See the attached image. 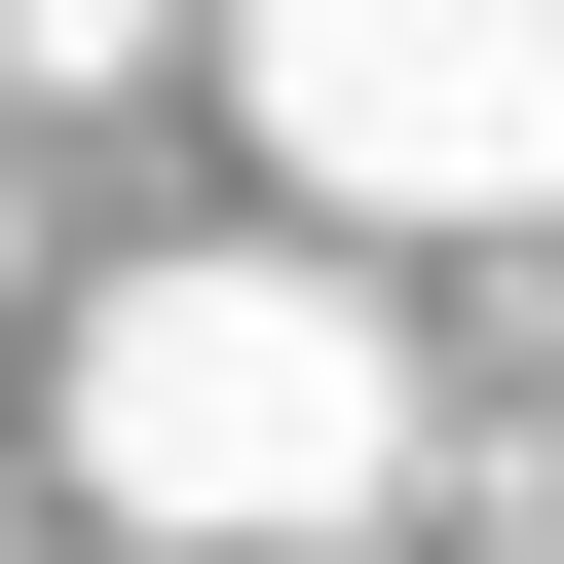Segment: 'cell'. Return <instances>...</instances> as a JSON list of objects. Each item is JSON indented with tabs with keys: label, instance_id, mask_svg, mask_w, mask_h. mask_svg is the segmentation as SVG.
Listing matches in <instances>:
<instances>
[{
	"label": "cell",
	"instance_id": "6da1fadb",
	"mask_svg": "<svg viewBox=\"0 0 564 564\" xmlns=\"http://www.w3.org/2000/svg\"><path fill=\"white\" fill-rule=\"evenodd\" d=\"M76 489L113 527H188V564H339L377 489H414V339L339 302V263H113L76 302Z\"/></svg>",
	"mask_w": 564,
	"mask_h": 564
},
{
	"label": "cell",
	"instance_id": "7a4b0ae2",
	"mask_svg": "<svg viewBox=\"0 0 564 564\" xmlns=\"http://www.w3.org/2000/svg\"><path fill=\"white\" fill-rule=\"evenodd\" d=\"M226 113L302 226H564V0H263Z\"/></svg>",
	"mask_w": 564,
	"mask_h": 564
},
{
	"label": "cell",
	"instance_id": "3957f363",
	"mask_svg": "<svg viewBox=\"0 0 564 564\" xmlns=\"http://www.w3.org/2000/svg\"><path fill=\"white\" fill-rule=\"evenodd\" d=\"M527 489H564V452H527Z\"/></svg>",
	"mask_w": 564,
	"mask_h": 564
}]
</instances>
